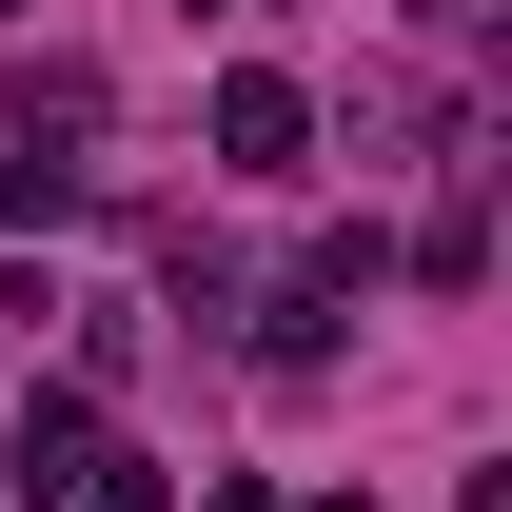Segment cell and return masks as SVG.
<instances>
[{
    "instance_id": "obj_6",
    "label": "cell",
    "mask_w": 512,
    "mask_h": 512,
    "mask_svg": "<svg viewBox=\"0 0 512 512\" xmlns=\"http://www.w3.org/2000/svg\"><path fill=\"white\" fill-rule=\"evenodd\" d=\"M197 512H296V493H276V473H197Z\"/></svg>"
},
{
    "instance_id": "obj_9",
    "label": "cell",
    "mask_w": 512,
    "mask_h": 512,
    "mask_svg": "<svg viewBox=\"0 0 512 512\" xmlns=\"http://www.w3.org/2000/svg\"><path fill=\"white\" fill-rule=\"evenodd\" d=\"M335 512H355V493H335Z\"/></svg>"
},
{
    "instance_id": "obj_1",
    "label": "cell",
    "mask_w": 512,
    "mask_h": 512,
    "mask_svg": "<svg viewBox=\"0 0 512 512\" xmlns=\"http://www.w3.org/2000/svg\"><path fill=\"white\" fill-rule=\"evenodd\" d=\"M99 453H119V434H99V394H79V375H40L20 414H0V493H20V512H60Z\"/></svg>"
},
{
    "instance_id": "obj_4",
    "label": "cell",
    "mask_w": 512,
    "mask_h": 512,
    "mask_svg": "<svg viewBox=\"0 0 512 512\" xmlns=\"http://www.w3.org/2000/svg\"><path fill=\"white\" fill-rule=\"evenodd\" d=\"M414 276H434V296H473V276H493V158H453V197H434V237H414Z\"/></svg>"
},
{
    "instance_id": "obj_2",
    "label": "cell",
    "mask_w": 512,
    "mask_h": 512,
    "mask_svg": "<svg viewBox=\"0 0 512 512\" xmlns=\"http://www.w3.org/2000/svg\"><path fill=\"white\" fill-rule=\"evenodd\" d=\"M197 138H217L237 178H316V79H276V60H237V79H217V119H197Z\"/></svg>"
},
{
    "instance_id": "obj_5",
    "label": "cell",
    "mask_w": 512,
    "mask_h": 512,
    "mask_svg": "<svg viewBox=\"0 0 512 512\" xmlns=\"http://www.w3.org/2000/svg\"><path fill=\"white\" fill-rule=\"evenodd\" d=\"M60 512H178V473H158V453H99V473H79Z\"/></svg>"
},
{
    "instance_id": "obj_8",
    "label": "cell",
    "mask_w": 512,
    "mask_h": 512,
    "mask_svg": "<svg viewBox=\"0 0 512 512\" xmlns=\"http://www.w3.org/2000/svg\"><path fill=\"white\" fill-rule=\"evenodd\" d=\"M0 20H20V0H0Z\"/></svg>"
},
{
    "instance_id": "obj_7",
    "label": "cell",
    "mask_w": 512,
    "mask_h": 512,
    "mask_svg": "<svg viewBox=\"0 0 512 512\" xmlns=\"http://www.w3.org/2000/svg\"><path fill=\"white\" fill-rule=\"evenodd\" d=\"M197 20H217V0H197Z\"/></svg>"
},
{
    "instance_id": "obj_3",
    "label": "cell",
    "mask_w": 512,
    "mask_h": 512,
    "mask_svg": "<svg viewBox=\"0 0 512 512\" xmlns=\"http://www.w3.org/2000/svg\"><path fill=\"white\" fill-rule=\"evenodd\" d=\"M0 158H79V178H99V60H20V99H0Z\"/></svg>"
}]
</instances>
